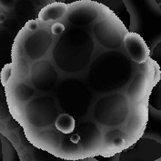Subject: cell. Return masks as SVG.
<instances>
[{
  "instance_id": "cell-1",
  "label": "cell",
  "mask_w": 161,
  "mask_h": 161,
  "mask_svg": "<svg viewBox=\"0 0 161 161\" xmlns=\"http://www.w3.org/2000/svg\"><path fill=\"white\" fill-rule=\"evenodd\" d=\"M125 47L133 61L143 63L147 59L149 51L140 36L135 33H127L124 38Z\"/></svg>"
},
{
  "instance_id": "cell-2",
  "label": "cell",
  "mask_w": 161,
  "mask_h": 161,
  "mask_svg": "<svg viewBox=\"0 0 161 161\" xmlns=\"http://www.w3.org/2000/svg\"><path fill=\"white\" fill-rule=\"evenodd\" d=\"M67 9V6L61 3H54L52 5L47 6L46 8H44L40 13L39 18L43 21H48V20H55L60 17V15H64L65 11Z\"/></svg>"
},
{
  "instance_id": "cell-3",
  "label": "cell",
  "mask_w": 161,
  "mask_h": 161,
  "mask_svg": "<svg viewBox=\"0 0 161 161\" xmlns=\"http://www.w3.org/2000/svg\"><path fill=\"white\" fill-rule=\"evenodd\" d=\"M56 127L62 133L70 134L75 128V119L68 114H61L56 120Z\"/></svg>"
},
{
  "instance_id": "cell-4",
  "label": "cell",
  "mask_w": 161,
  "mask_h": 161,
  "mask_svg": "<svg viewBox=\"0 0 161 161\" xmlns=\"http://www.w3.org/2000/svg\"><path fill=\"white\" fill-rule=\"evenodd\" d=\"M50 29L51 32H52V34L53 35H60L61 33L64 32V30H65V25H63V24H61V23L57 22V23H54L53 25H51Z\"/></svg>"
},
{
  "instance_id": "cell-5",
  "label": "cell",
  "mask_w": 161,
  "mask_h": 161,
  "mask_svg": "<svg viewBox=\"0 0 161 161\" xmlns=\"http://www.w3.org/2000/svg\"><path fill=\"white\" fill-rule=\"evenodd\" d=\"M38 26H39V25H38L37 21H36V20H31V21H28V22L26 23L25 28H26L28 31H36V30H37Z\"/></svg>"
},
{
  "instance_id": "cell-6",
  "label": "cell",
  "mask_w": 161,
  "mask_h": 161,
  "mask_svg": "<svg viewBox=\"0 0 161 161\" xmlns=\"http://www.w3.org/2000/svg\"><path fill=\"white\" fill-rule=\"evenodd\" d=\"M112 143L115 147H121V146L124 145L125 141H124V138H122V137H116V138L113 139Z\"/></svg>"
},
{
  "instance_id": "cell-7",
  "label": "cell",
  "mask_w": 161,
  "mask_h": 161,
  "mask_svg": "<svg viewBox=\"0 0 161 161\" xmlns=\"http://www.w3.org/2000/svg\"><path fill=\"white\" fill-rule=\"evenodd\" d=\"M5 21V17L3 15H1V23H3Z\"/></svg>"
}]
</instances>
